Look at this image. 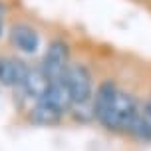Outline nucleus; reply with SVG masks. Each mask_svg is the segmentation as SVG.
I'll list each match as a JSON object with an SVG mask.
<instances>
[{
  "instance_id": "obj_7",
  "label": "nucleus",
  "mask_w": 151,
  "mask_h": 151,
  "mask_svg": "<svg viewBox=\"0 0 151 151\" xmlns=\"http://www.w3.org/2000/svg\"><path fill=\"white\" fill-rule=\"evenodd\" d=\"M48 88H50V80H48V76L44 74V70L40 68H28V74H26V80H24L22 83V90L30 96V98H34L38 101V99H42L46 96V91H48Z\"/></svg>"
},
{
  "instance_id": "obj_2",
  "label": "nucleus",
  "mask_w": 151,
  "mask_h": 151,
  "mask_svg": "<svg viewBox=\"0 0 151 151\" xmlns=\"http://www.w3.org/2000/svg\"><path fill=\"white\" fill-rule=\"evenodd\" d=\"M66 86H68L70 98H72V107L76 109H83L90 106L91 93H93V86H91V74L83 64H70L66 74H64Z\"/></svg>"
},
{
  "instance_id": "obj_1",
  "label": "nucleus",
  "mask_w": 151,
  "mask_h": 151,
  "mask_svg": "<svg viewBox=\"0 0 151 151\" xmlns=\"http://www.w3.org/2000/svg\"><path fill=\"white\" fill-rule=\"evenodd\" d=\"M139 104L137 99L127 93V91L117 90L115 98H113L111 107L107 109L106 117L101 119V125H106L107 129L111 131H117V133H131V129L135 125L137 117H139Z\"/></svg>"
},
{
  "instance_id": "obj_10",
  "label": "nucleus",
  "mask_w": 151,
  "mask_h": 151,
  "mask_svg": "<svg viewBox=\"0 0 151 151\" xmlns=\"http://www.w3.org/2000/svg\"><path fill=\"white\" fill-rule=\"evenodd\" d=\"M4 14H6V10H4V6L0 4V38H2V34H4Z\"/></svg>"
},
{
  "instance_id": "obj_8",
  "label": "nucleus",
  "mask_w": 151,
  "mask_h": 151,
  "mask_svg": "<svg viewBox=\"0 0 151 151\" xmlns=\"http://www.w3.org/2000/svg\"><path fill=\"white\" fill-rule=\"evenodd\" d=\"M117 93V86L113 82H104L96 91V98H93V117L101 123V119L106 117L107 109L111 107L113 98Z\"/></svg>"
},
{
  "instance_id": "obj_6",
  "label": "nucleus",
  "mask_w": 151,
  "mask_h": 151,
  "mask_svg": "<svg viewBox=\"0 0 151 151\" xmlns=\"http://www.w3.org/2000/svg\"><path fill=\"white\" fill-rule=\"evenodd\" d=\"M38 101H44L48 104L50 107H54L56 111L64 113L66 109L72 107V98H70V91H68V86H66V80L60 78V80H54L50 82V88L46 91V96Z\"/></svg>"
},
{
  "instance_id": "obj_5",
  "label": "nucleus",
  "mask_w": 151,
  "mask_h": 151,
  "mask_svg": "<svg viewBox=\"0 0 151 151\" xmlns=\"http://www.w3.org/2000/svg\"><path fill=\"white\" fill-rule=\"evenodd\" d=\"M28 74V66L18 58L0 56V83L8 88H22Z\"/></svg>"
},
{
  "instance_id": "obj_3",
  "label": "nucleus",
  "mask_w": 151,
  "mask_h": 151,
  "mask_svg": "<svg viewBox=\"0 0 151 151\" xmlns=\"http://www.w3.org/2000/svg\"><path fill=\"white\" fill-rule=\"evenodd\" d=\"M70 66V48L66 42L62 40H54L52 44L48 46V50L44 54V60L40 64V68L44 70V74L48 76V80H60L64 78L66 70Z\"/></svg>"
},
{
  "instance_id": "obj_9",
  "label": "nucleus",
  "mask_w": 151,
  "mask_h": 151,
  "mask_svg": "<svg viewBox=\"0 0 151 151\" xmlns=\"http://www.w3.org/2000/svg\"><path fill=\"white\" fill-rule=\"evenodd\" d=\"M60 111H56L54 107H50L44 101H36V106L32 107L30 111V119L38 125H52V123H58L60 121Z\"/></svg>"
},
{
  "instance_id": "obj_4",
  "label": "nucleus",
  "mask_w": 151,
  "mask_h": 151,
  "mask_svg": "<svg viewBox=\"0 0 151 151\" xmlns=\"http://www.w3.org/2000/svg\"><path fill=\"white\" fill-rule=\"evenodd\" d=\"M8 38H10L12 46L16 50H20L22 54H36L38 48H40V34L30 24H24V22L12 24Z\"/></svg>"
}]
</instances>
